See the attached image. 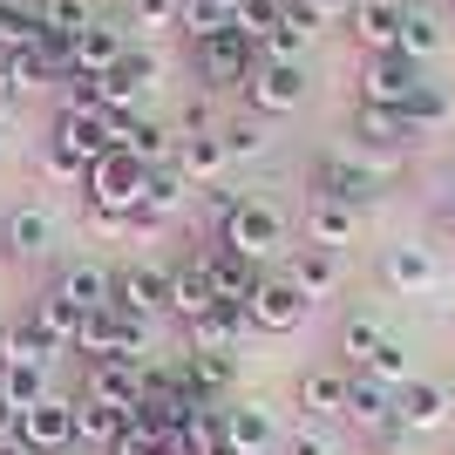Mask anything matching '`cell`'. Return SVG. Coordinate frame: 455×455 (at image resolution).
<instances>
[{
  "label": "cell",
  "instance_id": "6da1fadb",
  "mask_svg": "<svg viewBox=\"0 0 455 455\" xmlns=\"http://www.w3.org/2000/svg\"><path fill=\"white\" fill-rule=\"evenodd\" d=\"M218 238H225L231 251H245L251 266H266V259H279V245H285V211L272 204V197H238V211L218 225Z\"/></svg>",
  "mask_w": 455,
  "mask_h": 455
},
{
  "label": "cell",
  "instance_id": "7a4b0ae2",
  "mask_svg": "<svg viewBox=\"0 0 455 455\" xmlns=\"http://www.w3.org/2000/svg\"><path fill=\"white\" fill-rule=\"evenodd\" d=\"M143 156H130V150H102L89 164V177H82V190H89V211H123L130 218L136 211V197H143Z\"/></svg>",
  "mask_w": 455,
  "mask_h": 455
},
{
  "label": "cell",
  "instance_id": "3957f363",
  "mask_svg": "<svg viewBox=\"0 0 455 455\" xmlns=\"http://www.w3.org/2000/svg\"><path fill=\"white\" fill-rule=\"evenodd\" d=\"M251 333H292V326H306V313H313V299H306L299 285H292V272H259V285H251Z\"/></svg>",
  "mask_w": 455,
  "mask_h": 455
},
{
  "label": "cell",
  "instance_id": "277c9868",
  "mask_svg": "<svg viewBox=\"0 0 455 455\" xmlns=\"http://www.w3.org/2000/svg\"><path fill=\"white\" fill-rule=\"evenodd\" d=\"M313 197H333V204L367 211L380 197V171H374V164H361L354 150H333V156L313 164Z\"/></svg>",
  "mask_w": 455,
  "mask_h": 455
},
{
  "label": "cell",
  "instance_id": "5b68a950",
  "mask_svg": "<svg viewBox=\"0 0 455 455\" xmlns=\"http://www.w3.org/2000/svg\"><path fill=\"white\" fill-rule=\"evenodd\" d=\"M14 442H20V449H35V455H68V449H76V401L48 395V401H35V408H20Z\"/></svg>",
  "mask_w": 455,
  "mask_h": 455
},
{
  "label": "cell",
  "instance_id": "8992f818",
  "mask_svg": "<svg viewBox=\"0 0 455 455\" xmlns=\"http://www.w3.org/2000/svg\"><path fill=\"white\" fill-rule=\"evenodd\" d=\"M245 102H251V116H266V123L306 109V68L299 61H259L251 82H245Z\"/></svg>",
  "mask_w": 455,
  "mask_h": 455
},
{
  "label": "cell",
  "instance_id": "52a82bcc",
  "mask_svg": "<svg viewBox=\"0 0 455 455\" xmlns=\"http://www.w3.org/2000/svg\"><path fill=\"white\" fill-rule=\"evenodd\" d=\"M251 68H259V41H245L238 28H225V35L197 41V76H204L211 89H245Z\"/></svg>",
  "mask_w": 455,
  "mask_h": 455
},
{
  "label": "cell",
  "instance_id": "ba28073f",
  "mask_svg": "<svg viewBox=\"0 0 455 455\" xmlns=\"http://www.w3.org/2000/svg\"><path fill=\"white\" fill-rule=\"evenodd\" d=\"M156 82H164V55H156V48H123V61H116V68H102V76H95V89H102V102H109V109H136Z\"/></svg>",
  "mask_w": 455,
  "mask_h": 455
},
{
  "label": "cell",
  "instance_id": "9c48e42d",
  "mask_svg": "<svg viewBox=\"0 0 455 455\" xmlns=\"http://www.w3.org/2000/svg\"><path fill=\"white\" fill-rule=\"evenodd\" d=\"M109 306L116 313H143V320L171 313V266H123V272H109Z\"/></svg>",
  "mask_w": 455,
  "mask_h": 455
},
{
  "label": "cell",
  "instance_id": "30bf717a",
  "mask_svg": "<svg viewBox=\"0 0 455 455\" xmlns=\"http://www.w3.org/2000/svg\"><path fill=\"white\" fill-rule=\"evenodd\" d=\"M415 89H421V61H408L401 48H395V55H367V68H361V102H374V109H401Z\"/></svg>",
  "mask_w": 455,
  "mask_h": 455
},
{
  "label": "cell",
  "instance_id": "8fae6325",
  "mask_svg": "<svg viewBox=\"0 0 455 455\" xmlns=\"http://www.w3.org/2000/svg\"><path fill=\"white\" fill-rule=\"evenodd\" d=\"M449 415H455V387H442V380H408L395 395V421L408 428V435H435V428H449Z\"/></svg>",
  "mask_w": 455,
  "mask_h": 455
},
{
  "label": "cell",
  "instance_id": "7c38bea8",
  "mask_svg": "<svg viewBox=\"0 0 455 455\" xmlns=\"http://www.w3.org/2000/svg\"><path fill=\"white\" fill-rule=\"evenodd\" d=\"M55 238H61V225H55V211H41V204H14L0 218V251L7 259H48Z\"/></svg>",
  "mask_w": 455,
  "mask_h": 455
},
{
  "label": "cell",
  "instance_id": "4fadbf2b",
  "mask_svg": "<svg viewBox=\"0 0 455 455\" xmlns=\"http://www.w3.org/2000/svg\"><path fill=\"white\" fill-rule=\"evenodd\" d=\"M225 442H231V455H279V415H272V401H231Z\"/></svg>",
  "mask_w": 455,
  "mask_h": 455
},
{
  "label": "cell",
  "instance_id": "5bb4252c",
  "mask_svg": "<svg viewBox=\"0 0 455 455\" xmlns=\"http://www.w3.org/2000/svg\"><path fill=\"white\" fill-rule=\"evenodd\" d=\"M150 367V361H143ZM143 367L136 361H89V380H82V395L109 401V408H123L130 421H143Z\"/></svg>",
  "mask_w": 455,
  "mask_h": 455
},
{
  "label": "cell",
  "instance_id": "9a60e30c",
  "mask_svg": "<svg viewBox=\"0 0 455 455\" xmlns=\"http://www.w3.org/2000/svg\"><path fill=\"white\" fill-rule=\"evenodd\" d=\"M380 279L395 285V292H428V285L442 279V259H435V245H415V238H401V245H387L380 251Z\"/></svg>",
  "mask_w": 455,
  "mask_h": 455
},
{
  "label": "cell",
  "instance_id": "2e32d148",
  "mask_svg": "<svg viewBox=\"0 0 455 455\" xmlns=\"http://www.w3.org/2000/svg\"><path fill=\"white\" fill-rule=\"evenodd\" d=\"M347 387H354V367H306L292 395H299L306 421H347Z\"/></svg>",
  "mask_w": 455,
  "mask_h": 455
},
{
  "label": "cell",
  "instance_id": "e0dca14e",
  "mask_svg": "<svg viewBox=\"0 0 455 455\" xmlns=\"http://www.w3.org/2000/svg\"><path fill=\"white\" fill-rule=\"evenodd\" d=\"M123 48H130V28H123V20H89V28L68 41V61H76V76H102V68L123 61Z\"/></svg>",
  "mask_w": 455,
  "mask_h": 455
},
{
  "label": "cell",
  "instance_id": "ac0fdd59",
  "mask_svg": "<svg viewBox=\"0 0 455 455\" xmlns=\"http://www.w3.org/2000/svg\"><path fill=\"white\" fill-rule=\"evenodd\" d=\"M245 340H251V313L231 306V299H218L204 320H190V347L197 354H238Z\"/></svg>",
  "mask_w": 455,
  "mask_h": 455
},
{
  "label": "cell",
  "instance_id": "d6986e66",
  "mask_svg": "<svg viewBox=\"0 0 455 455\" xmlns=\"http://www.w3.org/2000/svg\"><path fill=\"white\" fill-rule=\"evenodd\" d=\"M401 0H354V14H347V28H354V41H361L367 55H395L401 48Z\"/></svg>",
  "mask_w": 455,
  "mask_h": 455
},
{
  "label": "cell",
  "instance_id": "ffe728a7",
  "mask_svg": "<svg viewBox=\"0 0 455 455\" xmlns=\"http://www.w3.org/2000/svg\"><path fill=\"white\" fill-rule=\"evenodd\" d=\"M171 164H177V177H184L190 190H204V184H218L225 177V143H218V130H190V136H177V150H171Z\"/></svg>",
  "mask_w": 455,
  "mask_h": 455
},
{
  "label": "cell",
  "instance_id": "44dd1931",
  "mask_svg": "<svg viewBox=\"0 0 455 455\" xmlns=\"http://www.w3.org/2000/svg\"><path fill=\"white\" fill-rule=\"evenodd\" d=\"M211 306H218V285H211V272H204V251L177 259L171 266V313L190 326V320H204Z\"/></svg>",
  "mask_w": 455,
  "mask_h": 455
},
{
  "label": "cell",
  "instance_id": "7402d4cb",
  "mask_svg": "<svg viewBox=\"0 0 455 455\" xmlns=\"http://www.w3.org/2000/svg\"><path fill=\"white\" fill-rule=\"evenodd\" d=\"M285 272H292V285H299L306 299L320 306V299H333V292H340V279H347V259H340V251H326V245H299Z\"/></svg>",
  "mask_w": 455,
  "mask_h": 455
},
{
  "label": "cell",
  "instance_id": "603a6c76",
  "mask_svg": "<svg viewBox=\"0 0 455 455\" xmlns=\"http://www.w3.org/2000/svg\"><path fill=\"white\" fill-rule=\"evenodd\" d=\"M354 238H361V211L354 204H333V197H313V204H306V245L347 251Z\"/></svg>",
  "mask_w": 455,
  "mask_h": 455
},
{
  "label": "cell",
  "instance_id": "cb8c5ba5",
  "mask_svg": "<svg viewBox=\"0 0 455 455\" xmlns=\"http://www.w3.org/2000/svg\"><path fill=\"white\" fill-rule=\"evenodd\" d=\"M354 136H361V150H380V156H401L408 143H415L408 116H401V109H374V102L354 109Z\"/></svg>",
  "mask_w": 455,
  "mask_h": 455
},
{
  "label": "cell",
  "instance_id": "d4e9b609",
  "mask_svg": "<svg viewBox=\"0 0 455 455\" xmlns=\"http://www.w3.org/2000/svg\"><path fill=\"white\" fill-rule=\"evenodd\" d=\"M347 421H354L361 435L395 428V387H380L374 374H354V387H347Z\"/></svg>",
  "mask_w": 455,
  "mask_h": 455
},
{
  "label": "cell",
  "instance_id": "484cf974",
  "mask_svg": "<svg viewBox=\"0 0 455 455\" xmlns=\"http://www.w3.org/2000/svg\"><path fill=\"white\" fill-rule=\"evenodd\" d=\"M204 272H211V285H218V299H231V306H245L251 285H259V266H251L245 251H231L225 238L204 251Z\"/></svg>",
  "mask_w": 455,
  "mask_h": 455
},
{
  "label": "cell",
  "instance_id": "4316f807",
  "mask_svg": "<svg viewBox=\"0 0 455 455\" xmlns=\"http://www.w3.org/2000/svg\"><path fill=\"white\" fill-rule=\"evenodd\" d=\"M184 204H190V184L177 177V164H150V171H143V197H136V211H150V218L177 225Z\"/></svg>",
  "mask_w": 455,
  "mask_h": 455
},
{
  "label": "cell",
  "instance_id": "83f0119b",
  "mask_svg": "<svg viewBox=\"0 0 455 455\" xmlns=\"http://www.w3.org/2000/svg\"><path fill=\"white\" fill-rule=\"evenodd\" d=\"M130 428V415L123 408H109V401H95V395H76V449H116V435Z\"/></svg>",
  "mask_w": 455,
  "mask_h": 455
},
{
  "label": "cell",
  "instance_id": "f1b7e54d",
  "mask_svg": "<svg viewBox=\"0 0 455 455\" xmlns=\"http://www.w3.org/2000/svg\"><path fill=\"white\" fill-rule=\"evenodd\" d=\"M306 48H313V14H306L299 0H285V20L259 41V61H299L306 68Z\"/></svg>",
  "mask_w": 455,
  "mask_h": 455
},
{
  "label": "cell",
  "instance_id": "f546056e",
  "mask_svg": "<svg viewBox=\"0 0 455 455\" xmlns=\"http://www.w3.org/2000/svg\"><path fill=\"white\" fill-rule=\"evenodd\" d=\"M401 116H408V130H415V136L449 130V116H455V89H449V82H428V76H421V89L401 102Z\"/></svg>",
  "mask_w": 455,
  "mask_h": 455
},
{
  "label": "cell",
  "instance_id": "4dcf8cb0",
  "mask_svg": "<svg viewBox=\"0 0 455 455\" xmlns=\"http://www.w3.org/2000/svg\"><path fill=\"white\" fill-rule=\"evenodd\" d=\"M177 367H184V380H190L204 401H225L231 387H238V354H197V347H190Z\"/></svg>",
  "mask_w": 455,
  "mask_h": 455
},
{
  "label": "cell",
  "instance_id": "1f68e13d",
  "mask_svg": "<svg viewBox=\"0 0 455 455\" xmlns=\"http://www.w3.org/2000/svg\"><path fill=\"white\" fill-rule=\"evenodd\" d=\"M28 320L41 326V340H48V347H76L82 306H76V299H61L55 285H48V292H35V306H28Z\"/></svg>",
  "mask_w": 455,
  "mask_h": 455
},
{
  "label": "cell",
  "instance_id": "d6a6232c",
  "mask_svg": "<svg viewBox=\"0 0 455 455\" xmlns=\"http://www.w3.org/2000/svg\"><path fill=\"white\" fill-rule=\"evenodd\" d=\"M109 455H190V449H184V428H164V421H130V428L116 435Z\"/></svg>",
  "mask_w": 455,
  "mask_h": 455
},
{
  "label": "cell",
  "instance_id": "836d02e7",
  "mask_svg": "<svg viewBox=\"0 0 455 455\" xmlns=\"http://www.w3.org/2000/svg\"><path fill=\"white\" fill-rule=\"evenodd\" d=\"M55 292H61V299H76L82 313H102V306H109V272L82 259V266H68V272L55 279Z\"/></svg>",
  "mask_w": 455,
  "mask_h": 455
},
{
  "label": "cell",
  "instance_id": "e575fe53",
  "mask_svg": "<svg viewBox=\"0 0 455 455\" xmlns=\"http://www.w3.org/2000/svg\"><path fill=\"white\" fill-rule=\"evenodd\" d=\"M0 395L14 401V408H35V401H48L55 387H48V367L41 361H7L0 367Z\"/></svg>",
  "mask_w": 455,
  "mask_h": 455
},
{
  "label": "cell",
  "instance_id": "d590c367",
  "mask_svg": "<svg viewBox=\"0 0 455 455\" xmlns=\"http://www.w3.org/2000/svg\"><path fill=\"white\" fill-rule=\"evenodd\" d=\"M55 354H61V347L41 340L35 320H7V326H0V367H7V361H41V367H48Z\"/></svg>",
  "mask_w": 455,
  "mask_h": 455
},
{
  "label": "cell",
  "instance_id": "8d00e7d4",
  "mask_svg": "<svg viewBox=\"0 0 455 455\" xmlns=\"http://www.w3.org/2000/svg\"><path fill=\"white\" fill-rule=\"evenodd\" d=\"M380 340H387V326L367 320V313H354V320L340 326V367H354V374H361V367L380 354Z\"/></svg>",
  "mask_w": 455,
  "mask_h": 455
},
{
  "label": "cell",
  "instance_id": "74e56055",
  "mask_svg": "<svg viewBox=\"0 0 455 455\" xmlns=\"http://www.w3.org/2000/svg\"><path fill=\"white\" fill-rule=\"evenodd\" d=\"M177 28L190 35V48L231 28V0H177Z\"/></svg>",
  "mask_w": 455,
  "mask_h": 455
},
{
  "label": "cell",
  "instance_id": "f35d334b",
  "mask_svg": "<svg viewBox=\"0 0 455 455\" xmlns=\"http://www.w3.org/2000/svg\"><path fill=\"white\" fill-rule=\"evenodd\" d=\"M218 143H225L231 164H251V156L272 150V130H266V116H238V123H225V130H218Z\"/></svg>",
  "mask_w": 455,
  "mask_h": 455
},
{
  "label": "cell",
  "instance_id": "ab89813d",
  "mask_svg": "<svg viewBox=\"0 0 455 455\" xmlns=\"http://www.w3.org/2000/svg\"><path fill=\"white\" fill-rule=\"evenodd\" d=\"M442 20L435 14H421V7H408V14H401V55L408 61H435L442 55Z\"/></svg>",
  "mask_w": 455,
  "mask_h": 455
},
{
  "label": "cell",
  "instance_id": "60d3db41",
  "mask_svg": "<svg viewBox=\"0 0 455 455\" xmlns=\"http://www.w3.org/2000/svg\"><path fill=\"white\" fill-rule=\"evenodd\" d=\"M76 354H89V361H116V306H102V313H82V326H76Z\"/></svg>",
  "mask_w": 455,
  "mask_h": 455
},
{
  "label": "cell",
  "instance_id": "b9f144b4",
  "mask_svg": "<svg viewBox=\"0 0 455 455\" xmlns=\"http://www.w3.org/2000/svg\"><path fill=\"white\" fill-rule=\"evenodd\" d=\"M184 449H190V455H231V442H225V408H197V415L184 421Z\"/></svg>",
  "mask_w": 455,
  "mask_h": 455
},
{
  "label": "cell",
  "instance_id": "7bdbcfd3",
  "mask_svg": "<svg viewBox=\"0 0 455 455\" xmlns=\"http://www.w3.org/2000/svg\"><path fill=\"white\" fill-rule=\"evenodd\" d=\"M35 20L48 28V35H61V41H76L82 28H89V0H35Z\"/></svg>",
  "mask_w": 455,
  "mask_h": 455
},
{
  "label": "cell",
  "instance_id": "ee69618b",
  "mask_svg": "<svg viewBox=\"0 0 455 455\" xmlns=\"http://www.w3.org/2000/svg\"><path fill=\"white\" fill-rule=\"evenodd\" d=\"M279 20H285V0H231V28L245 41H266Z\"/></svg>",
  "mask_w": 455,
  "mask_h": 455
},
{
  "label": "cell",
  "instance_id": "f6af8a7d",
  "mask_svg": "<svg viewBox=\"0 0 455 455\" xmlns=\"http://www.w3.org/2000/svg\"><path fill=\"white\" fill-rule=\"evenodd\" d=\"M123 150L143 156V164H171L177 130H171V123H143V116H136V123H130V143H123Z\"/></svg>",
  "mask_w": 455,
  "mask_h": 455
},
{
  "label": "cell",
  "instance_id": "bcb514c9",
  "mask_svg": "<svg viewBox=\"0 0 455 455\" xmlns=\"http://www.w3.org/2000/svg\"><path fill=\"white\" fill-rule=\"evenodd\" d=\"M361 374H374L380 387H395V395H401V387L415 380V361H408V347H401V340H380V354L361 367Z\"/></svg>",
  "mask_w": 455,
  "mask_h": 455
},
{
  "label": "cell",
  "instance_id": "7dc6e473",
  "mask_svg": "<svg viewBox=\"0 0 455 455\" xmlns=\"http://www.w3.org/2000/svg\"><path fill=\"white\" fill-rule=\"evenodd\" d=\"M279 455H340V435H333L326 421H299V428L279 442Z\"/></svg>",
  "mask_w": 455,
  "mask_h": 455
},
{
  "label": "cell",
  "instance_id": "c3c4849f",
  "mask_svg": "<svg viewBox=\"0 0 455 455\" xmlns=\"http://www.w3.org/2000/svg\"><path fill=\"white\" fill-rule=\"evenodd\" d=\"M123 28L164 35V28H177V0H130V20H123Z\"/></svg>",
  "mask_w": 455,
  "mask_h": 455
},
{
  "label": "cell",
  "instance_id": "681fc988",
  "mask_svg": "<svg viewBox=\"0 0 455 455\" xmlns=\"http://www.w3.org/2000/svg\"><path fill=\"white\" fill-rule=\"evenodd\" d=\"M41 171L55 177V184H82V177H89V164H82L76 150H61V143H48V150H41Z\"/></svg>",
  "mask_w": 455,
  "mask_h": 455
},
{
  "label": "cell",
  "instance_id": "f907efd6",
  "mask_svg": "<svg viewBox=\"0 0 455 455\" xmlns=\"http://www.w3.org/2000/svg\"><path fill=\"white\" fill-rule=\"evenodd\" d=\"M306 14H313V28H326V20H347L354 14V0H299Z\"/></svg>",
  "mask_w": 455,
  "mask_h": 455
},
{
  "label": "cell",
  "instance_id": "816d5d0a",
  "mask_svg": "<svg viewBox=\"0 0 455 455\" xmlns=\"http://www.w3.org/2000/svg\"><path fill=\"white\" fill-rule=\"evenodd\" d=\"M14 421H20V408H14V401H7V395H0V442L14 435Z\"/></svg>",
  "mask_w": 455,
  "mask_h": 455
},
{
  "label": "cell",
  "instance_id": "f5cc1de1",
  "mask_svg": "<svg viewBox=\"0 0 455 455\" xmlns=\"http://www.w3.org/2000/svg\"><path fill=\"white\" fill-rule=\"evenodd\" d=\"M0 89L14 95V48H0Z\"/></svg>",
  "mask_w": 455,
  "mask_h": 455
},
{
  "label": "cell",
  "instance_id": "db71d44e",
  "mask_svg": "<svg viewBox=\"0 0 455 455\" xmlns=\"http://www.w3.org/2000/svg\"><path fill=\"white\" fill-rule=\"evenodd\" d=\"M442 225L455 231V190H449V197H442Z\"/></svg>",
  "mask_w": 455,
  "mask_h": 455
},
{
  "label": "cell",
  "instance_id": "11a10c76",
  "mask_svg": "<svg viewBox=\"0 0 455 455\" xmlns=\"http://www.w3.org/2000/svg\"><path fill=\"white\" fill-rule=\"evenodd\" d=\"M7 116H14V95L0 89V130H7Z\"/></svg>",
  "mask_w": 455,
  "mask_h": 455
},
{
  "label": "cell",
  "instance_id": "9f6ffc18",
  "mask_svg": "<svg viewBox=\"0 0 455 455\" xmlns=\"http://www.w3.org/2000/svg\"><path fill=\"white\" fill-rule=\"evenodd\" d=\"M0 455H35V449H20V442H14V435H7V442H0Z\"/></svg>",
  "mask_w": 455,
  "mask_h": 455
},
{
  "label": "cell",
  "instance_id": "6f0895ef",
  "mask_svg": "<svg viewBox=\"0 0 455 455\" xmlns=\"http://www.w3.org/2000/svg\"><path fill=\"white\" fill-rule=\"evenodd\" d=\"M0 7H7V14H14V7H20V0H0Z\"/></svg>",
  "mask_w": 455,
  "mask_h": 455
},
{
  "label": "cell",
  "instance_id": "680465c9",
  "mask_svg": "<svg viewBox=\"0 0 455 455\" xmlns=\"http://www.w3.org/2000/svg\"><path fill=\"white\" fill-rule=\"evenodd\" d=\"M401 7H421V0H401Z\"/></svg>",
  "mask_w": 455,
  "mask_h": 455
},
{
  "label": "cell",
  "instance_id": "91938a15",
  "mask_svg": "<svg viewBox=\"0 0 455 455\" xmlns=\"http://www.w3.org/2000/svg\"><path fill=\"white\" fill-rule=\"evenodd\" d=\"M0 14H7V7H0Z\"/></svg>",
  "mask_w": 455,
  "mask_h": 455
}]
</instances>
